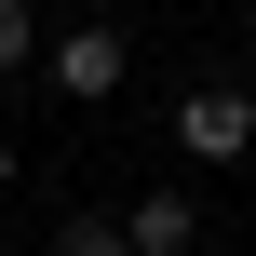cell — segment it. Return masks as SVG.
I'll return each mask as SVG.
<instances>
[{"label":"cell","mask_w":256,"mask_h":256,"mask_svg":"<svg viewBox=\"0 0 256 256\" xmlns=\"http://www.w3.org/2000/svg\"><path fill=\"white\" fill-rule=\"evenodd\" d=\"M176 148H189V162H243L256 148V94L243 81H189V94H176Z\"/></svg>","instance_id":"7a4b0ae2"},{"label":"cell","mask_w":256,"mask_h":256,"mask_svg":"<svg viewBox=\"0 0 256 256\" xmlns=\"http://www.w3.org/2000/svg\"><path fill=\"white\" fill-rule=\"evenodd\" d=\"M122 230H135V256H202V230H189V189H135V202H122Z\"/></svg>","instance_id":"3957f363"},{"label":"cell","mask_w":256,"mask_h":256,"mask_svg":"<svg viewBox=\"0 0 256 256\" xmlns=\"http://www.w3.org/2000/svg\"><path fill=\"white\" fill-rule=\"evenodd\" d=\"M122 68H135V27H108V14H68V27L40 40V81H54L68 108H108Z\"/></svg>","instance_id":"6da1fadb"},{"label":"cell","mask_w":256,"mask_h":256,"mask_svg":"<svg viewBox=\"0 0 256 256\" xmlns=\"http://www.w3.org/2000/svg\"><path fill=\"white\" fill-rule=\"evenodd\" d=\"M40 40H54V27H40L27 0H0V81H14V68H40Z\"/></svg>","instance_id":"5b68a950"},{"label":"cell","mask_w":256,"mask_h":256,"mask_svg":"<svg viewBox=\"0 0 256 256\" xmlns=\"http://www.w3.org/2000/svg\"><path fill=\"white\" fill-rule=\"evenodd\" d=\"M40 256H135V230H122V216H81V202H68V216H54V243Z\"/></svg>","instance_id":"277c9868"},{"label":"cell","mask_w":256,"mask_h":256,"mask_svg":"<svg viewBox=\"0 0 256 256\" xmlns=\"http://www.w3.org/2000/svg\"><path fill=\"white\" fill-rule=\"evenodd\" d=\"M14 176H27V148H14V135H0V202H14Z\"/></svg>","instance_id":"8992f818"}]
</instances>
